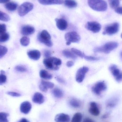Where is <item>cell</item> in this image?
<instances>
[{
  "label": "cell",
  "instance_id": "6da1fadb",
  "mask_svg": "<svg viewBox=\"0 0 122 122\" xmlns=\"http://www.w3.org/2000/svg\"><path fill=\"white\" fill-rule=\"evenodd\" d=\"M90 7L94 10L104 11L107 9V4L104 0H88Z\"/></svg>",
  "mask_w": 122,
  "mask_h": 122
},
{
  "label": "cell",
  "instance_id": "7a4b0ae2",
  "mask_svg": "<svg viewBox=\"0 0 122 122\" xmlns=\"http://www.w3.org/2000/svg\"><path fill=\"white\" fill-rule=\"evenodd\" d=\"M44 65L47 69L51 70H58L61 64V59L56 57H49L43 61Z\"/></svg>",
  "mask_w": 122,
  "mask_h": 122
},
{
  "label": "cell",
  "instance_id": "3957f363",
  "mask_svg": "<svg viewBox=\"0 0 122 122\" xmlns=\"http://www.w3.org/2000/svg\"><path fill=\"white\" fill-rule=\"evenodd\" d=\"M119 44L117 42L110 41L102 46L95 48L94 49V51L95 53L102 52L108 54L114 49L117 48Z\"/></svg>",
  "mask_w": 122,
  "mask_h": 122
},
{
  "label": "cell",
  "instance_id": "277c9868",
  "mask_svg": "<svg viewBox=\"0 0 122 122\" xmlns=\"http://www.w3.org/2000/svg\"><path fill=\"white\" fill-rule=\"evenodd\" d=\"M39 41L48 47H51L53 43L51 39V36L48 31L46 30H43L38 35Z\"/></svg>",
  "mask_w": 122,
  "mask_h": 122
},
{
  "label": "cell",
  "instance_id": "5b68a950",
  "mask_svg": "<svg viewBox=\"0 0 122 122\" xmlns=\"http://www.w3.org/2000/svg\"><path fill=\"white\" fill-rule=\"evenodd\" d=\"M65 38L66 41V44L67 46L70 45L71 43H78L81 39L80 36L75 31H71L65 34Z\"/></svg>",
  "mask_w": 122,
  "mask_h": 122
},
{
  "label": "cell",
  "instance_id": "8992f818",
  "mask_svg": "<svg viewBox=\"0 0 122 122\" xmlns=\"http://www.w3.org/2000/svg\"><path fill=\"white\" fill-rule=\"evenodd\" d=\"M34 5L30 2H24L20 5L18 9L19 15L23 16L26 15L29 12L33 10Z\"/></svg>",
  "mask_w": 122,
  "mask_h": 122
},
{
  "label": "cell",
  "instance_id": "52a82bcc",
  "mask_svg": "<svg viewBox=\"0 0 122 122\" xmlns=\"http://www.w3.org/2000/svg\"><path fill=\"white\" fill-rule=\"evenodd\" d=\"M109 70L112 74L116 81L118 82H121L122 81V71L115 65H110L109 67Z\"/></svg>",
  "mask_w": 122,
  "mask_h": 122
},
{
  "label": "cell",
  "instance_id": "ba28073f",
  "mask_svg": "<svg viewBox=\"0 0 122 122\" xmlns=\"http://www.w3.org/2000/svg\"><path fill=\"white\" fill-rule=\"evenodd\" d=\"M119 28V25L117 23H115L106 26L103 32L104 35L107 34L112 35L118 32Z\"/></svg>",
  "mask_w": 122,
  "mask_h": 122
},
{
  "label": "cell",
  "instance_id": "9c48e42d",
  "mask_svg": "<svg viewBox=\"0 0 122 122\" xmlns=\"http://www.w3.org/2000/svg\"><path fill=\"white\" fill-rule=\"evenodd\" d=\"M107 86L104 81L98 82L95 84L92 88V92L97 95L101 94L102 92L106 90Z\"/></svg>",
  "mask_w": 122,
  "mask_h": 122
},
{
  "label": "cell",
  "instance_id": "30bf717a",
  "mask_svg": "<svg viewBox=\"0 0 122 122\" xmlns=\"http://www.w3.org/2000/svg\"><path fill=\"white\" fill-rule=\"evenodd\" d=\"M85 28L87 30L94 33L99 32L102 26L100 24L96 21H89L87 22L85 25Z\"/></svg>",
  "mask_w": 122,
  "mask_h": 122
},
{
  "label": "cell",
  "instance_id": "8fae6325",
  "mask_svg": "<svg viewBox=\"0 0 122 122\" xmlns=\"http://www.w3.org/2000/svg\"><path fill=\"white\" fill-rule=\"evenodd\" d=\"M89 69L86 66L80 67L77 72L76 76V80L79 83L81 82L84 79L85 74L88 71Z\"/></svg>",
  "mask_w": 122,
  "mask_h": 122
},
{
  "label": "cell",
  "instance_id": "7c38bea8",
  "mask_svg": "<svg viewBox=\"0 0 122 122\" xmlns=\"http://www.w3.org/2000/svg\"><path fill=\"white\" fill-rule=\"evenodd\" d=\"M90 113L94 116H99L100 114V110L97 104L95 102H90L89 109Z\"/></svg>",
  "mask_w": 122,
  "mask_h": 122
},
{
  "label": "cell",
  "instance_id": "4fadbf2b",
  "mask_svg": "<svg viewBox=\"0 0 122 122\" xmlns=\"http://www.w3.org/2000/svg\"><path fill=\"white\" fill-rule=\"evenodd\" d=\"M54 83L51 82L42 80L41 84L39 85V89L42 92H46L48 91V89H52L54 86Z\"/></svg>",
  "mask_w": 122,
  "mask_h": 122
},
{
  "label": "cell",
  "instance_id": "5bb4252c",
  "mask_svg": "<svg viewBox=\"0 0 122 122\" xmlns=\"http://www.w3.org/2000/svg\"><path fill=\"white\" fill-rule=\"evenodd\" d=\"M32 107L31 104L29 102L26 101L21 103L20 107V110L22 113L27 114L29 113Z\"/></svg>",
  "mask_w": 122,
  "mask_h": 122
},
{
  "label": "cell",
  "instance_id": "9a60e30c",
  "mask_svg": "<svg viewBox=\"0 0 122 122\" xmlns=\"http://www.w3.org/2000/svg\"><path fill=\"white\" fill-rule=\"evenodd\" d=\"M35 28L31 26L26 25L22 26L21 29V33L24 36L31 35L35 32Z\"/></svg>",
  "mask_w": 122,
  "mask_h": 122
},
{
  "label": "cell",
  "instance_id": "2e32d148",
  "mask_svg": "<svg viewBox=\"0 0 122 122\" xmlns=\"http://www.w3.org/2000/svg\"><path fill=\"white\" fill-rule=\"evenodd\" d=\"M56 122H69L70 117L68 115L64 113L58 114L55 117Z\"/></svg>",
  "mask_w": 122,
  "mask_h": 122
},
{
  "label": "cell",
  "instance_id": "e0dca14e",
  "mask_svg": "<svg viewBox=\"0 0 122 122\" xmlns=\"http://www.w3.org/2000/svg\"><path fill=\"white\" fill-rule=\"evenodd\" d=\"M57 28L61 30H64L66 29L67 23L65 19L62 18H56L55 20Z\"/></svg>",
  "mask_w": 122,
  "mask_h": 122
},
{
  "label": "cell",
  "instance_id": "ac0fdd59",
  "mask_svg": "<svg viewBox=\"0 0 122 122\" xmlns=\"http://www.w3.org/2000/svg\"><path fill=\"white\" fill-rule=\"evenodd\" d=\"M28 56L30 59L34 61H38L41 58V52L38 50L29 51L27 53Z\"/></svg>",
  "mask_w": 122,
  "mask_h": 122
},
{
  "label": "cell",
  "instance_id": "d6986e66",
  "mask_svg": "<svg viewBox=\"0 0 122 122\" xmlns=\"http://www.w3.org/2000/svg\"><path fill=\"white\" fill-rule=\"evenodd\" d=\"M41 4L43 5L61 4L64 3V0H38Z\"/></svg>",
  "mask_w": 122,
  "mask_h": 122
},
{
  "label": "cell",
  "instance_id": "ffe728a7",
  "mask_svg": "<svg viewBox=\"0 0 122 122\" xmlns=\"http://www.w3.org/2000/svg\"><path fill=\"white\" fill-rule=\"evenodd\" d=\"M32 100L34 103L41 104L44 102V97L41 93L36 92L34 95Z\"/></svg>",
  "mask_w": 122,
  "mask_h": 122
},
{
  "label": "cell",
  "instance_id": "44dd1931",
  "mask_svg": "<svg viewBox=\"0 0 122 122\" xmlns=\"http://www.w3.org/2000/svg\"><path fill=\"white\" fill-rule=\"evenodd\" d=\"M5 8L10 11H14L17 9L18 5L16 3L13 2H8L6 4Z\"/></svg>",
  "mask_w": 122,
  "mask_h": 122
},
{
  "label": "cell",
  "instance_id": "7402d4cb",
  "mask_svg": "<svg viewBox=\"0 0 122 122\" xmlns=\"http://www.w3.org/2000/svg\"><path fill=\"white\" fill-rule=\"evenodd\" d=\"M119 100L117 98L114 97L108 100L107 102V106L109 108H113L117 106Z\"/></svg>",
  "mask_w": 122,
  "mask_h": 122
},
{
  "label": "cell",
  "instance_id": "603a6c76",
  "mask_svg": "<svg viewBox=\"0 0 122 122\" xmlns=\"http://www.w3.org/2000/svg\"><path fill=\"white\" fill-rule=\"evenodd\" d=\"M69 104L70 106L75 108H78L81 106V102L80 100L75 98H72L70 100Z\"/></svg>",
  "mask_w": 122,
  "mask_h": 122
},
{
  "label": "cell",
  "instance_id": "cb8c5ba5",
  "mask_svg": "<svg viewBox=\"0 0 122 122\" xmlns=\"http://www.w3.org/2000/svg\"><path fill=\"white\" fill-rule=\"evenodd\" d=\"M64 3L65 6L70 8H73L77 6V3L74 0H64Z\"/></svg>",
  "mask_w": 122,
  "mask_h": 122
},
{
  "label": "cell",
  "instance_id": "d4e9b609",
  "mask_svg": "<svg viewBox=\"0 0 122 122\" xmlns=\"http://www.w3.org/2000/svg\"><path fill=\"white\" fill-rule=\"evenodd\" d=\"M40 76L41 78L49 80L52 79L53 76L47 71L42 69L40 72Z\"/></svg>",
  "mask_w": 122,
  "mask_h": 122
},
{
  "label": "cell",
  "instance_id": "484cf974",
  "mask_svg": "<svg viewBox=\"0 0 122 122\" xmlns=\"http://www.w3.org/2000/svg\"><path fill=\"white\" fill-rule=\"evenodd\" d=\"M62 54L66 58L72 59H76L77 58V56H75V54L68 50H64L62 51Z\"/></svg>",
  "mask_w": 122,
  "mask_h": 122
},
{
  "label": "cell",
  "instance_id": "4316f807",
  "mask_svg": "<svg viewBox=\"0 0 122 122\" xmlns=\"http://www.w3.org/2000/svg\"><path fill=\"white\" fill-rule=\"evenodd\" d=\"M82 119V115L81 113L77 112L75 114L72 119L71 122H81Z\"/></svg>",
  "mask_w": 122,
  "mask_h": 122
},
{
  "label": "cell",
  "instance_id": "83f0119b",
  "mask_svg": "<svg viewBox=\"0 0 122 122\" xmlns=\"http://www.w3.org/2000/svg\"><path fill=\"white\" fill-rule=\"evenodd\" d=\"M53 93L54 97L57 98H61L63 96L62 91L59 88H56L54 89Z\"/></svg>",
  "mask_w": 122,
  "mask_h": 122
},
{
  "label": "cell",
  "instance_id": "f1b7e54d",
  "mask_svg": "<svg viewBox=\"0 0 122 122\" xmlns=\"http://www.w3.org/2000/svg\"><path fill=\"white\" fill-rule=\"evenodd\" d=\"M10 17L7 14L0 11V20L8 21L10 20Z\"/></svg>",
  "mask_w": 122,
  "mask_h": 122
},
{
  "label": "cell",
  "instance_id": "f546056e",
  "mask_svg": "<svg viewBox=\"0 0 122 122\" xmlns=\"http://www.w3.org/2000/svg\"><path fill=\"white\" fill-rule=\"evenodd\" d=\"M108 1L110 5L112 8L116 9L119 5V0H108Z\"/></svg>",
  "mask_w": 122,
  "mask_h": 122
},
{
  "label": "cell",
  "instance_id": "4dcf8cb0",
  "mask_svg": "<svg viewBox=\"0 0 122 122\" xmlns=\"http://www.w3.org/2000/svg\"><path fill=\"white\" fill-rule=\"evenodd\" d=\"M20 43L23 46H27L30 43V39L26 36H24L20 40Z\"/></svg>",
  "mask_w": 122,
  "mask_h": 122
},
{
  "label": "cell",
  "instance_id": "1f68e13d",
  "mask_svg": "<svg viewBox=\"0 0 122 122\" xmlns=\"http://www.w3.org/2000/svg\"><path fill=\"white\" fill-rule=\"evenodd\" d=\"M9 114L4 112H0V122H8Z\"/></svg>",
  "mask_w": 122,
  "mask_h": 122
},
{
  "label": "cell",
  "instance_id": "d6a6232c",
  "mask_svg": "<svg viewBox=\"0 0 122 122\" xmlns=\"http://www.w3.org/2000/svg\"><path fill=\"white\" fill-rule=\"evenodd\" d=\"M9 38V34L7 33H4L0 34V43H4L7 41Z\"/></svg>",
  "mask_w": 122,
  "mask_h": 122
},
{
  "label": "cell",
  "instance_id": "836d02e7",
  "mask_svg": "<svg viewBox=\"0 0 122 122\" xmlns=\"http://www.w3.org/2000/svg\"><path fill=\"white\" fill-rule=\"evenodd\" d=\"M8 51V49L5 46L0 45V58L4 56Z\"/></svg>",
  "mask_w": 122,
  "mask_h": 122
},
{
  "label": "cell",
  "instance_id": "e575fe53",
  "mask_svg": "<svg viewBox=\"0 0 122 122\" xmlns=\"http://www.w3.org/2000/svg\"><path fill=\"white\" fill-rule=\"evenodd\" d=\"M71 50L72 52H73L74 54H76L77 56H78L81 58H83L84 53H82L81 51H80L79 50H77V49L74 48H72Z\"/></svg>",
  "mask_w": 122,
  "mask_h": 122
},
{
  "label": "cell",
  "instance_id": "d590c367",
  "mask_svg": "<svg viewBox=\"0 0 122 122\" xmlns=\"http://www.w3.org/2000/svg\"><path fill=\"white\" fill-rule=\"evenodd\" d=\"M83 58L88 61H97L99 59L98 58H96L94 56H86L84 53L83 54Z\"/></svg>",
  "mask_w": 122,
  "mask_h": 122
},
{
  "label": "cell",
  "instance_id": "8d00e7d4",
  "mask_svg": "<svg viewBox=\"0 0 122 122\" xmlns=\"http://www.w3.org/2000/svg\"><path fill=\"white\" fill-rule=\"evenodd\" d=\"M15 69L19 72H24L27 71L26 68L25 67L21 65H17L15 67Z\"/></svg>",
  "mask_w": 122,
  "mask_h": 122
},
{
  "label": "cell",
  "instance_id": "74e56055",
  "mask_svg": "<svg viewBox=\"0 0 122 122\" xmlns=\"http://www.w3.org/2000/svg\"><path fill=\"white\" fill-rule=\"evenodd\" d=\"M7 78L6 76L3 74H0V85L3 84L6 82Z\"/></svg>",
  "mask_w": 122,
  "mask_h": 122
},
{
  "label": "cell",
  "instance_id": "f35d334b",
  "mask_svg": "<svg viewBox=\"0 0 122 122\" xmlns=\"http://www.w3.org/2000/svg\"><path fill=\"white\" fill-rule=\"evenodd\" d=\"M6 26L4 24H0V34L5 33Z\"/></svg>",
  "mask_w": 122,
  "mask_h": 122
},
{
  "label": "cell",
  "instance_id": "ab89813d",
  "mask_svg": "<svg viewBox=\"0 0 122 122\" xmlns=\"http://www.w3.org/2000/svg\"><path fill=\"white\" fill-rule=\"evenodd\" d=\"M7 94L13 97H19L21 96V95L19 93L14 92H7Z\"/></svg>",
  "mask_w": 122,
  "mask_h": 122
},
{
  "label": "cell",
  "instance_id": "60d3db41",
  "mask_svg": "<svg viewBox=\"0 0 122 122\" xmlns=\"http://www.w3.org/2000/svg\"><path fill=\"white\" fill-rule=\"evenodd\" d=\"M44 56L47 58H49L51 56V53L48 50L45 51L44 53Z\"/></svg>",
  "mask_w": 122,
  "mask_h": 122
},
{
  "label": "cell",
  "instance_id": "b9f144b4",
  "mask_svg": "<svg viewBox=\"0 0 122 122\" xmlns=\"http://www.w3.org/2000/svg\"><path fill=\"white\" fill-rule=\"evenodd\" d=\"M115 11L119 14L122 15V7L117 8L115 9Z\"/></svg>",
  "mask_w": 122,
  "mask_h": 122
},
{
  "label": "cell",
  "instance_id": "7bdbcfd3",
  "mask_svg": "<svg viewBox=\"0 0 122 122\" xmlns=\"http://www.w3.org/2000/svg\"><path fill=\"white\" fill-rule=\"evenodd\" d=\"M74 65V63L72 61H69L66 63V65L68 67H71Z\"/></svg>",
  "mask_w": 122,
  "mask_h": 122
},
{
  "label": "cell",
  "instance_id": "ee69618b",
  "mask_svg": "<svg viewBox=\"0 0 122 122\" xmlns=\"http://www.w3.org/2000/svg\"><path fill=\"white\" fill-rule=\"evenodd\" d=\"M83 122H95L94 120L89 118H86L84 120Z\"/></svg>",
  "mask_w": 122,
  "mask_h": 122
},
{
  "label": "cell",
  "instance_id": "f6af8a7d",
  "mask_svg": "<svg viewBox=\"0 0 122 122\" xmlns=\"http://www.w3.org/2000/svg\"><path fill=\"white\" fill-rule=\"evenodd\" d=\"M10 0H0V3H8Z\"/></svg>",
  "mask_w": 122,
  "mask_h": 122
},
{
  "label": "cell",
  "instance_id": "bcb514c9",
  "mask_svg": "<svg viewBox=\"0 0 122 122\" xmlns=\"http://www.w3.org/2000/svg\"><path fill=\"white\" fill-rule=\"evenodd\" d=\"M109 113H107V114L104 115L102 117V119H106V118H107V117H109Z\"/></svg>",
  "mask_w": 122,
  "mask_h": 122
},
{
  "label": "cell",
  "instance_id": "7dc6e473",
  "mask_svg": "<svg viewBox=\"0 0 122 122\" xmlns=\"http://www.w3.org/2000/svg\"><path fill=\"white\" fill-rule=\"evenodd\" d=\"M29 122L26 119L23 118V119H21L19 122Z\"/></svg>",
  "mask_w": 122,
  "mask_h": 122
},
{
  "label": "cell",
  "instance_id": "c3c4849f",
  "mask_svg": "<svg viewBox=\"0 0 122 122\" xmlns=\"http://www.w3.org/2000/svg\"><path fill=\"white\" fill-rule=\"evenodd\" d=\"M56 79H57V80H58V81L61 82V83H63V82H64V80H63L62 79H61V78L58 77V78H56Z\"/></svg>",
  "mask_w": 122,
  "mask_h": 122
},
{
  "label": "cell",
  "instance_id": "681fc988",
  "mask_svg": "<svg viewBox=\"0 0 122 122\" xmlns=\"http://www.w3.org/2000/svg\"><path fill=\"white\" fill-rule=\"evenodd\" d=\"M121 37H122V35H121Z\"/></svg>",
  "mask_w": 122,
  "mask_h": 122
}]
</instances>
